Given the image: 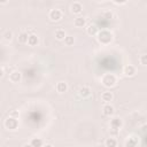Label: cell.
I'll return each instance as SVG.
<instances>
[{"label": "cell", "instance_id": "6da1fadb", "mask_svg": "<svg viewBox=\"0 0 147 147\" xmlns=\"http://www.w3.org/2000/svg\"><path fill=\"white\" fill-rule=\"evenodd\" d=\"M101 83L105 87L107 88H110V87H114L117 83V78L114 74H105L102 77H101Z\"/></svg>", "mask_w": 147, "mask_h": 147}, {"label": "cell", "instance_id": "7a4b0ae2", "mask_svg": "<svg viewBox=\"0 0 147 147\" xmlns=\"http://www.w3.org/2000/svg\"><path fill=\"white\" fill-rule=\"evenodd\" d=\"M113 40V33L108 30H102L98 33V41L102 45H108Z\"/></svg>", "mask_w": 147, "mask_h": 147}, {"label": "cell", "instance_id": "3957f363", "mask_svg": "<svg viewBox=\"0 0 147 147\" xmlns=\"http://www.w3.org/2000/svg\"><path fill=\"white\" fill-rule=\"evenodd\" d=\"M3 124H5V127L7 130L14 131V130H16L18 127V118H15V117L9 116V117H7L5 119V123Z\"/></svg>", "mask_w": 147, "mask_h": 147}, {"label": "cell", "instance_id": "277c9868", "mask_svg": "<svg viewBox=\"0 0 147 147\" xmlns=\"http://www.w3.org/2000/svg\"><path fill=\"white\" fill-rule=\"evenodd\" d=\"M48 17L51 21L53 22H59L62 20L63 17V13L61 9H57V8H54V9H51L49 13H48Z\"/></svg>", "mask_w": 147, "mask_h": 147}, {"label": "cell", "instance_id": "5b68a950", "mask_svg": "<svg viewBox=\"0 0 147 147\" xmlns=\"http://www.w3.org/2000/svg\"><path fill=\"white\" fill-rule=\"evenodd\" d=\"M122 126H123V121H122L121 117L115 116V117H113L110 119V127H111V130L114 132H118Z\"/></svg>", "mask_w": 147, "mask_h": 147}, {"label": "cell", "instance_id": "8992f818", "mask_svg": "<svg viewBox=\"0 0 147 147\" xmlns=\"http://www.w3.org/2000/svg\"><path fill=\"white\" fill-rule=\"evenodd\" d=\"M102 114H103L105 116H107V117L114 116V114H115V108H114V106L110 105V103H105V105L102 106Z\"/></svg>", "mask_w": 147, "mask_h": 147}, {"label": "cell", "instance_id": "52a82bcc", "mask_svg": "<svg viewBox=\"0 0 147 147\" xmlns=\"http://www.w3.org/2000/svg\"><path fill=\"white\" fill-rule=\"evenodd\" d=\"M123 74L126 77H133L137 74V68L134 65H132V64H126L124 67V69H123Z\"/></svg>", "mask_w": 147, "mask_h": 147}, {"label": "cell", "instance_id": "ba28073f", "mask_svg": "<svg viewBox=\"0 0 147 147\" xmlns=\"http://www.w3.org/2000/svg\"><path fill=\"white\" fill-rule=\"evenodd\" d=\"M22 79V74L18 70H14L9 74V80L11 83H20Z\"/></svg>", "mask_w": 147, "mask_h": 147}, {"label": "cell", "instance_id": "9c48e42d", "mask_svg": "<svg viewBox=\"0 0 147 147\" xmlns=\"http://www.w3.org/2000/svg\"><path fill=\"white\" fill-rule=\"evenodd\" d=\"M70 10H71V13H74V14L78 15V14H80V13H82V10H83V5H82L79 1H74V2L71 3Z\"/></svg>", "mask_w": 147, "mask_h": 147}, {"label": "cell", "instance_id": "30bf717a", "mask_svg": "<svg viewBox=\"0 0 147 147\" xmlns=\"http://www.w3.org/2000/svg\"><path fill=\"white\" fill-rule=\"evenodd\" d=\"M91 88L88 87V86H82L80 88H79V91H78V95L80 96V98H83V99H85V98H88L90 95H91Z\"/></svg>", "mask_w": 147, "mask_h": 147}, {"label": "cell", "instance_id": "8fae6325", "mask_svg": "<svg viewBox=\"0 0 147 147\" xmlns=\"http://www.w3.org/2000/svg\"><path fill=\"white\" fill-rule=\"evenodd\" d=\"M114 99V94L113 92L110 91H105L102 94H101V101L105 102V103H110V101Z\"/></svg>", "mask_w": 147, "mask_h": 147}, {"label": "cell", "instance_id": "7c38bea8", "mask_svg": "<svg viewBox=\"0 0 147 147\" xmlns=\"http://www.w3.org/2000/svg\"><path fill=\"white\" fill-rule=\"evenodd\" d=\"M55 88H56V92H57V93H60V94L65 93V92L68 91V84H67L65 82H62V80H61V82L56 83Z\"/></svg>", "mask_w": 147, "mask_h": 147}, {"label": "cell", "instance_id": "4fadbf2b", "mask_svg": "<svg viewBox=\"0 0 147 147\" xmlns=\"http://www.w3.org/2000/svg\"><path fill=\"white\" fill-rule=\"evenodd\" d=\"M86 32H87L88 36H92V37L93 36H98L99 29H98V26L95 24H88L87 28H86Z\"/></svg>", "mask_w": 147, "mask_h": 147}, {"label": "cell", "instance_id": "5bb4252c", "mask_svg": "<svg viewBox=\"0 0 147 147\" xmlns=\"http://www.w3.org/2000/svg\"><path fill=\"white\" fill-rule=\"evenodd\" d=\"M138 138H136L134 136H131L126 139L125 141V147H137L138 146Z\"/></svg>", "mask_w": 147, "mask_h": 147}, {"label": "cell", "instance_id": "9a60e30c", "mask_svg": "<svg viewBox=\"0 0 147 147\" xmlns=\"http://www.w3.org/2000/svg\"><path fill=\"white\" fill-rule=\"evenodd\" d=\"M74 25L76 28H83L86 25V18L83 17V16H78L74 20Z\"/></svg>", "mask_w": 147, "mask_h": 147}, {"label": "cell", "instance_id": "2e32d148", "mask_svg": "<svg viewBox=\"0 0 147 147\" xmlns=\"http://www.w3.org/2000/svg\"><path fill=\"white\" fill-rule=\"evenodd\" d=\"M29 36H30V34H29L26 31H21V32L18 33V37H17L18 42H21V44H28Z\"/></svg>", "mask_w": 147, "mask_h": 147}, {"label": "cell", "instance_id": "e0dca14e", "mask_svg": "<svg viewBox=\"0 0 147 147\" xmlns=\"http://www.w3.org/2000/svg\"><path fill=\"white\" fill-rule=\"evenodd\" d=\"M54 36H55L56 40H60V41H61V40H64V38L67 37V33H65V31H64L63 29L59 28V29H56V30H55Z\"/></svg>", "mask_w": 147, "mask_h": 147}, {"label": "cell", "instance_id": "ac0fdd59", "mask_svg": "<svg viewBox=\"0 0 147 147\" xmlns=\"http://www.w3.org/2000/svg\"><path fill=\"white\" fill-rule=\"evenodd\" d=\"M39 44V37L34 33H31L29 36V40H28V45L29 46H37Z\"/></svg>", "mask_w": 147, "mask_h": 147}, {"label": "cell", "instance_id": "d6986e66", "mask_svg": "<svg viewBox=\"0 0 147 147\" xmlns=\"http://www.w3.org/2000/svg\"><path fill=\"white\" fill-rule=\"evenodd\" d=\"M30 144H31L32 147H44V145H45L44 141L40 138H32Z\"/></svg>", "mask_w": 147, "mask_h": 147}, {"label": "cell", "instance_id": "ffe728a7", "mask_svg": "<svg viewBox=\"0 0 147 147\" xmlns=\"http://www.w3.org/2000/svg\"><path fill=\"white\" fill-rule=\"evenodd\" d=\"M105 145H106V147H116L117 146V140L114 137H109V138L106 139Z\"/></svg>", "mask_w": 147, "mask_h": 147}, {"label": "cell", "instance_id": "44dd1931", "mask_svg": "<svg viewBox=\"0 0 147 147\" xmlns=\"http://www.w3.org/2000/svg\"><path fill=\"white\" fill-rule=\"evenodd\" d=\"M63 41H64V45L65 46H72L75 44V38L72 36H67Z\"/></svg>", "mask_w": 147, "mask_h": 147}, {"label": "cell", "instance_id": "7402d4cb", "mask_svg": "<svg viewBox=\"0 0 147 147\" xmlns=\"http://www.w3.org/2000/svg\"><path fill=\"white\" fill-rule=\"evenodd\" d=\"M2 37H3V39L6 41H10L13 39V32L10 30H7V31H5V33L2 34Z\"/></svg>", "mask_w": 147, "mask_h": 147}, {"label": "cell", "instance_id": "603a6c76", "mask_svg": "<svg viewBox=\"0 0 147 147\" xmlns=\"http://www.w3.org/2000/svg\"><path fill=\"white\" fill-rule=\"evenodd\" d=\"M139 62H140V64H142V65H147V54H142V55H140V57H139Z\"/></svg>", "mask_w": 147, "mask_h": 147}, {"label": "cell", "instance_id": "cb8c5ba5", "mask_svg": "<svg viewBox=\"0 0 147 147\" xmlns=\"http://www.w3.org/2000/svg\"><path fill=\"white\" fill-rule=\"evenodd\" d=\"M141 132H142L144 134H147V123L141 126Z\"/></svg>", "mask_w": 147, "mask_h": 147}, {"label": "cell", "instance_id": "d4e9b609", "mask_svg": "<svg viewBox=\"0 0 147 147\" xmlns=\"http://www.w3.org/2000/svg\"><path fill=\"white\" fill-rule=\"evenodd\" d=\"M18 115H20V114H18V111H15V110H14V111H11V113H10V115H9V116L15 117V118H18Z\"/></svg>", "mask_w": 147, "mask_h": 147}, {"label": "cell", "instance_id": "484cf974", "mask_svg": "<svg viewBox=\"0 0 147 147\" xmlns=\"http://www.w3.org/2000/svg\"><path fill=\"white\" fill-rule=\"evenodd\" d=\"M127 1L126 0H123V1H118V0H114V3H116V5H125Z\"/></svg>", "mask_w": 147, "mask_h": 147}, {"label": "cell", "instance_id": "4316f807", "mask_svg": "<svg viewBox=\"0 0 147 147\" xmlns=\"http://www.w3.org/2000/svg\"><path fill=\"white\" fill-rule=\"evenodd\" d=\"M3 75H5V67L2 65V67H1V74H0V77H2Z\"/></svg>", "mask_w": 147, "mask_h": 147}, {"label": "cell", "instance_id": "83f0119b", "mask_svg": "<svg viewBox=\"0 0 147 147\" xmlns=\"http://www.w3.org/2000/svg\"><path fill=\"white\" fill-rule=\"evenodd\" d=\"M44 147H54V146H53L52 144H45V145H44Z\"/></svg>", "mask_w": 147, "mask_h": 147}, {"label": "cell", "instance_id": "f1b7e54d", "mask_svg": "<svg viewBox=\"0 0 147 147\" xmlns=\"http://www.w3.org/2000/svg\"><path fill=\"white\" fill-rule=\"evenodd\" d=\"M23 147H32V146H31V144L29 142V144H24V145H23Z\"/></svg>", "mask_w": 147, "mask_h": 147}, {"label": "cell", "instance_id": "f546056e", "mask_svg": "<svg viewBox=\"0 0 147 147\" xmlns=\"http://www.w3.org/2000/svg\"><path fill=\"white\" fill-rule=\"evenodd\" d=\"M7 3V1H2V2H0V5H6Z\"/></svg>", "mask_w": 147, "mask_h": 147}]
</instances>
